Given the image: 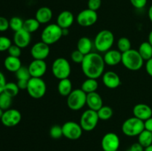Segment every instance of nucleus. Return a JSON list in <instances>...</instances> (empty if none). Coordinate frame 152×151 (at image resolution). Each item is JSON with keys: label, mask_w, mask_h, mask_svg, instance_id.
<instances>
[{"label": "nucleus", "mask_w": 152, "mask_h": 151, "mask_svg": "<svg viewBox=\"0 0 152 151\" xmlns=\"http://www.w3.org/2000/svg\"><path fill=\"white\" fill-rule=\"evenodd\" d=\"M120 146V139L115 133H105L101 141V147L103 151H116Z\"/></svg>", "instance_id": "13"}, {"label": "nucleus", "mask_w": 152, "mask_h": 151, "mask_svg": "<svg viewBox=\"0 0 152 151\" xmlns=\"http://www.w3.org/2000/svg\"><path fill=\"white\" fill-rule=\"evenodd\" d=\"M68 33H69V29L68 28L62 29V36H68Z\"/></svg>", "instance_id": "50"}, {"label": "nucleus", "mask_w": 152, "mask_h": 151, "mask_svg": "<svg viewBox=\"0 0 152 151\" xmlns=\"http://www.w3.org/2000/svg\"><path fill=\"white\" fill-rule=\"evenodd\" d=\"M74 22V16L69 10H63L60 12L56 17V23L62 29L71 28Z\"/></svg>", "instance_id": "19"}, {"label": "nucleus", "mask_w": 152, "mask_h": 151, "mask_svg": "<svg viewBox=\"0 0 152 151\" xmlns=\"http://www.w3.org/2000/svg\"><path fill=\"white\" fill-rule=\"evenodd\" d=\"M148 41L151 44L152 46V30L150 31L149 34H148Z\"/></svg>", "instance_id": "49"}, {"label": "nucleus", "mask_w": 152, "mask_h": 151, "mask_svg": "<svg viewBox=\"0 0 152 151\" xmlns=\"http://www.w3.org/2000/svg\"><path fill=\"white\" fill-rule=\"evenodd\" d=\"M27 92L31 98L39 99L45 95L47 91V84L42 78L31 77L28 80Z\"/></svg>", "instance_id": "8"}, {"label": "nucleus", "mask_w": 152, "mask_h": 151, "mask_svg": "<svg viewBox=\"0 0 152 151\" xmlns=\"http://www.w3.org/2000/svg\"><path fill=\"white\" fill-rule=\"evenodd\" d=\"M51 72L53 76L59 80L69 78L71 73L69 61L63 57L56 58L52 63Z\"/></svg>", "instance_id": "6"}, {"label": "nucleus", "mask_w": 152, "mask_h": 151, "mask_svg": "<svg viewBox=\"0 0 152 151\" xmlns=\"http://www.w3.org/2000/svg\"><path fill=\"white\" fill-rule=\"evenodd\" d=\"M148 0H130L131 4L136 9H142L146 6Z\"/></svg>", "instance_id": "42"}, {"label": "nucleus", "mask_w": 152, "mask_h": 151, "mask_svg": "<svg viewBox=\"0 0 152 151\" xmlns=\"http://www.w3.org/2000/svg\"><path fill=\"white\" fill-rule=\"evenodd\" d=\"M98 20L96 11L91 9H84L78 13L77 16V22L83 28H88L95 25Z\"/></svg>", "instance_id": "11"}, {"label": "nucleus", "mask_w": 152, "mask_h": 151, "mask_svg": "<svg viewBox=\"0 0 152 151\" xmlns=\"http://www.w3.org/2000/svg\"><path fill=\"white\" fill-rule=\"evenodd\" d=\"M13 44L17 45L20 48H26L29 46L31 41V33L22 29L19 31L14 32L13 37Z\"/></svg>", "instance_id": "17"}, {"label": "nucleus", "mask_w": 152, "mask_h": 151, "mask_svg": "<svg viewBox=\"0 0 152 151\" xmlns=\"http://www.w3.org/2000/svg\"><path fill=\"white\" fill-rule=\"evenodd\" d=\"M121 129L126 136L136 137L145 130L144 121L134 116L130 117L123 121Z\"/></svg>", "instance_id": "5"}, {"label": "nucleus", "mask_w": 152, "mask_h": 151, "mask_svg": "<svg viewBox=\"0 0 152 151\" xmlns=\"http://www.w3.org/2000/svg\"><path fill=\"white\" fill-rule=\"evenodd\" d=\"M28 80H17L16 84H17L19 90H27V87H28Z\"/></svg>", "instance_id": "46"}, {"label": "nucleus", "mask_w": 152, "mask_h": 151, "mask_svg": "<svg viewBox=\"0 0 152 151\" xmlns=\"http://www.w3.org/2000/svg\"><path fill=\"white\" fill-rule=\"evenodd\" d=\"M12 41L5 36H0V52L7 51L12 45Z\"/></svg>", "instance_id": "37"}, {"label": "nucleus", "mask_w": 152, "mask_h": 151, "mask_svg": "<svg viewBox=\"0 0 152 151\" xmlns=\"http://www.w3.org/2000/svg\"><path fill=\"white\" fill-rule=\"evenodd\" d=\"M12 99L13 98L4 92L0 93V108H1L3 110L10 109L12 105Z\"/></svg>", "instance_id": "34"}, {"label": "nucleus", "mask_w": 152, "mask_h": 151, "mask_svg": "<svg viewBox=\"0 0 152 151\" xmlns=\"http://www.w3.org/2000/svg\"><path fill=\"white\" fill-rule=\"evenodd\" d=\"M102 5V0H88V8L92 10H99Z\"/></svg>", "instance_id": "40"}, {"label": "nucleus", "mask_w": 152, "mask_h": 151, "mask_svg": "<svg viewBox=\"0 0 152 151\" xmlns=\"http://www.w3.org/2000/svg\"><path fill=\"white\" fill-rule=\"evenodd\" d=\"M145 148L142 146L140 143H134L133 144L131 145L130 147L126 151H144Z\"/></svg>", "instance_id": "44"}, {"label": "nucleus", "mask_w": 152, "mask_h": 151, "mask_svg": "<svg viewBox=\"0 0 152 151\" xmlns=\"http://www.w3.org/2000/svg\"><path fill=\"white\" fill-rule=\"evenodd\" d=\"M99 116V120L102 121H107L111 118L114 114L113 109L110 106L108 105H103L99 110L96 111Z\"/></svg>", "instance_id": "30"}, {"label": "nucleus", "mask_w": 152, "mask_h": 151, "mask_svg": "<svg viewBox=\"0 0 152 151\" xmlns=\"http://www.w3.org/2000/svg\"><path fill=\"white\" fill-rule=\"evenodd\" d=\"M148 19H149V20L151 21V22L152 23V4L150 6L149 8H148Z\"/></svg>", "instance_id": "48"}, {"label": "nucleus", "mask_w": 152, "mask_h": 151, "mask_svg": "<svg viewBox=\"0 0 152 151\" xmlns=\"http://www.w3.org/2000/svg\"><path fill=\"white\" fill-rule=\"evenodd\" d=\"M6 84H7V80H6L5 76L1 71H0V93L4 92Z\"/></svg>", "instance_id": "43"}, {"label": "nucleus", "mask_w": 152, "mask_h": 151, "mask_svg": "<svg viewBox=\"0 0 152 151\" xmlns=\"http://www.w3.org/2000/svg\"><path fill=\"white\" fill-rule=\"evenodd\" d=\"M105 63L103 56L98 52H91L86 55L81 63V68L86 78L97 79L105 73Z\"/></svg>", "instance_id": "1"}, {"label": "nucleus", "mask_w": 152, "mask_h": 151, "mask_svg": "<svg viewBox=\"0 0 152 151\" xmlns=\"http://www.w3.org/2000/svg\"><path fill=\"white\" fill-rule=\"evenodd\" d=\"M4 110H3L1 108H0V119H1V116H2V115H3V113H4Z\"/></svg>", "instance_id": "52"}, {"label": "nucleus", "mask_w": 152, "mask_h": 151, "mask_svg": "<svg viewBox=\"0 0 152 151\" xmlns=\"http://www.w3.org/2000/svg\"><path fill=\"white\" fill-rule=\"evenodd\" d=\"M98 84L97 79L91 78H87L81 84V87L80 88L83 90L86 93H93V92H96L98 88Z\"/></svg>", "instance_id": "26"}, {"label": "nucleus", "mask_w": 152, "mask_h": 151, "mask_svg": "<svg viewBox=\"0 0 152 151\" xmlns=\"http://www.w3.org/2000/svg\"><path fill=\"white\" fill-rule=\"evenodd\" d=\"M49 135L50 137L53 139H59L62 136H63V132H62V126L60 125H53L50 129Z\"/></svg>", "instance_id": "36"}, {"label": "nucleus", "mask_w": 152, "mask_h": 151, "mask_svg": "<svg viewBox=\"0 0 152 151\" xmlns=\"http://www.w3.org/2000/svg\"><path fill=\"white\" fill-rule=\"evenodd\" d=\"M57 90L61 96L67 97L73 90V84L69 78L59 80Z\"/></svg>", "instance_id": "25"}, {"label": "nucleus", "mask_w": 152, "mask_h": 151, "mask_svg": "<svg viewBox=\"0 0 152 151\" xmlns=\"http://www.w3.org/2000/svg\"><path fill=\"white\" fill-rule=\"evenodd\" d=\"M94 42L90 38L87 36L81 37L77 41V49L85 56L92 52Z\"/></svg>", "instance_id": "24"}, {"label": "nucleus", "mask_w": 152, "mask_h": 151, "mask_svg": "<svg viewBox=\"0 0 152 151\" xmlns=\"http://www.w3.org/2000/svg\"><path fill=\"white\" fill-rule=\"evenodd\" d=\"M145 68L147 73H148L150 76L152 77V58L148 59V60L145 61Z\"/></svg>", "instance_id": "45"}, {"label": "nucleus", "mask_w": 152, "mask_h": 151, "mask_svg": "<svg viewBox=\"0 0 152 151\" xmlns=\"http://www.w3.org/2000/svg\"><path fill=\"white\" fill-rule=\"evenodd\" d=\"M144 126H145V130L152 133V117L144 121Z\"/></svg>", "instance_id": "47"}, {"label": "nucleus", "mask_w": 152, "mask_h": 151, "mask_svg": "<svg viewBox=\"0 0 152 151\" xmlns=\"http://www.w3.org/2000/svg\"><path fill=\"white\" fill-rule=\"evenodd\" d=\"M63 136L70 140H77L83 135V130L80 123L68 121L62 125Z\"/></svg>", "instance_id": "10"}, {"label": "nucleus", "mask_w": 152, "mask_h": 151, "mask_svg": "<svg viewBox=\"0 0 152 151\" xmlns=\"http://www.w3.org/2000/svg\"><path fill=\"white\" fill-rule=\"evenodd\" d=\"M115 41L114 33L109 30L99 31L94 40V47L99 53H105L111 50Z\"/></svg>", "instance_id": "2"}, {"label": "nucleus", "mask_w": 152, "mask_h": 151, "mask_svg": "<svg viewBox=\"0 0 152 151\" xmlns=\"http://www.w3.org/2000/svg\"><path fill=\"white\" fill-rule=\"evenodd\" d=\"M117 50L123 53L132 49V42L127 37H121L117 41Z\"/></svg>", "instance_id": "31"}, {"label": "nucleus", "mask_w": 152, "mask_h": 151, "mask_svg": "<svg viewBox=\"0 0 152 151\" xmlns=\"http://www.w3.org/2000/svg\"><path fill=\"white\" fill-rule=\"evenodd\" d=\"M9 25H10V29L14 32H16V31L23 29L24 20L19 16H13L9 20Z\"/></svg>", "instance_id": "32"}, {"label": "nucleus", "mask_w": 152, "mask_h": 151, "mask_svg": "<svg viewBox=\"0 0 152 151\" xmlns=\"http://www.w3.org/2000/svg\"><path fill=\"white\" fill-rule=\"evenodd\" d=\"M50 45L42 41L35 43L31 48V55L34 59L45 60L50 54Z\"/></svg>", "instance_id": "14"}, {"label": "nucleus", "mask_w": 152, "mask_h": 151, "mask_svg": "<svg viewBox=\"0 0 152 151\" xmlns=\"http://www.w3.org/2000/svg\"><path fill=\"white\" fill-rule=\"evenodd\" d=\"M22 66V62L19 57L8 55L4 60V67L8 72L15 73Z\"/></svg>", "instance_id": "23"}, {"label": "nucleus", "mask_w": 152, "mask_h": 151, "mask_svg": "<svg viewBox=\"0 0 152 151\" xmlns=\"http://www.w3.org/2000/svg\"><path fill=\"white\" fill-rule=\"evenodd\" d=\"M40 25L41 24L36 19V18H29L24 21L23 29L30 33H33L39 29Z\"/></svg>", "instance_id": "28"}, {"label": "nucleus", "mask_w": 152, "mask_h": 151, "mask_svg": "<svg viewBox=\"0 0 152 151\" xmlns=\"http://www.w3.org/2000/svg\"><path fill=\"white\" fill-rule=\"evenodd\" d=\"M86 99L87 93L81 88L75 89L67 96V105L71 110H80L86 105Z\"/></svg>", "instance_id": "7"}, {"label": "nucleus", "mask_w": 152, "mask_h": 151, "mask_svg": "<svg viewBox=\"0 0 152 151\" xmlns=\"http://www.w3.org/2000/svg\"><path fill=\"white\" fill-rule=\"evenodd\" d=\"M10 28L9 20L4 16H0V32H5Z\"/></svg>", "instance_id": "41"}, {"label": "nucleus", "mask_w": 152, "mask_h": 151, "mask_svg": "<svg viewBox=\"0 0 152 151\" xmlns=\"http://www.w3.org/2000/svg\"><path fill=\"white\" fill-rule=\"evenodd\" d=\"M62 36V29L57 24H48L41 33V41L51 45L59 41Z\"/></svg>", "instance_id": "4"}, {"label": "nucleus", "mask_w": 152, "mask_h": 151, "mask_svg": "<svg viewBox=\"0 0 152 151\" xmlns=\"http://www.w3.org/2000/svg\"><path fill=\"white\" fill-rule=\"evenodd\" d=\"M102 81L104 85L108 89H116L121 84L120 76L117 73L111 70L106 71L102 74Z\"/></svg>", "instance_id": "16"}, {"label": "nucleus", "mask_w": 152, "mask_h": 151, "mask_svg": "<svg viewBox=\"0 0 152 151\" xmlns=\"http://www.w3.org/2000/svg\"><path fill=\"white\" fill-rule=\"evenodd\" d=\"M122 54L123 53L116 49H111L104 53L103 59L105 65L114 67L119 65L122 62Z\"/></svg>", "instance_id": "20"}, {"label": "nucleus", "mask_w": 152, "mask_h": 151, "mask_svg": "<svg viewBox=\"0 0 152 151\" xmlns=\"http://www.w3.org/2000/svg\"><path fill=\"white\" fill-rule=\"evenodd\" d=\"M15 75H16V78H17V80H29L31 78L28 68L25 66L21 67L15 73Z\"/></svg>", "instance_id": "35"}, {"label": "nucleus", "mask_w": 152, "mask_h": 151, "mask_svg": "<svg viewBox=\"0 0 152 151\" xmlns=\"http://www.w3.org/2000/svg\"><path fill=\"white\" fill-rule=\"evenodd\" d=\"M85 55H83L81 52L79 51L78 50H75L71 53V59L73 62L76 64H80L83 62V59H84Z\"/></svg>", "instance_id": "38"}, {"label": "nucleus", "mask_w": 152, "mask_h": 151, "mask_svg": "<svg viewBox=\"0 0 152 151\" xmlns=\"http://www.w3.org/2000/svg\"><path fill=\"white\" fill-rule=\"evenodd\" d=\"M116 151H120V150H116Z\"/></svg>", "instance_id": "53"}, {"label": "nucleus", "mask_w": 152, "mask_h": 151, "mask_svg": "<svg viewBox=\"0 0 152 151\" xmlns=\"http://www.w3.org/2000/svg\"><path fill=\"white\" fill-rule=\"evenodd\" d=\"M19 90H19L17 84L10 81V82H7V84H6L4 89V93L10 96V97L13 98L19 94Z\"/></svg>", "instance_id": "33"}, {"label": "nucleus", "mask_w": 152, "mask_h": 151, "mask_svg": "<svg viewBox=\"0 0 152 151\" xmlns=\"http://www.w3.org/2000/svg\"><path fill=\"white\" fill-rule=\"evenodd\" d=\"M138 137V143L140 144L144 148L152 144V133L148 130H144Z\"/></svg>", "instance_id": "29"}, {"label": "nucleus", "mask_w": 152, "mask_h": 151, "mask_svg": "<svg viewBox=\"0 0 152 151\" xmlns=\"http://www.w3.org/2000/svg\"><path fill=\"white\" fill-rule=\"evenodd\" d=\"M35 18L41 25L48 24L53 18V11L48 7H41L36 12Z\"/></svg>", "instance_id": "22"}, {"label": "nucleus", "mask_w": 152, "mask_h": 151, "mask_svg": "<svg viewBox=\"0 0 152 151\" xmlns=\"http://www.w3.org/2000/svg\"><path fill=\"white\" fill-rule=\"evenodd\" d=\"M99 121L97 112L88 109L82 113L80 118V124L83 131L90 132L94 130Z\"/></svg>", "instance_id": "9"}, {"label": "nucleus", "mask_w": 152, "mask_h": 151, "mask_svg": "<svg viewBox=\"0 0 152 151\" xmlns=\"http://www.w3.org/2000/svg\"><path fill=\"white\" fill-rule=\"evenodd\" d=\"M28 70L31 77L34 78H42L47 72V64L45 60L34 59L28 65Z\"/></svg>", "instance_id": "15"}, {"label": "nucleus", "mask_w": 152, "mask_h": 151, "mask_svg": "<svg viewBox=\"0 0 152 151\" xmlns=\"http://www.w3.org/2000/svg\"><path fill=\"white\" fill-rule=\"evenodd\" d=\"M1 122L5 127H13L18 125L22 120L20 111L14 108H10L4 111L1 118Z\"/></svg>", "instance_id": "12"}, {"label": "nucleus", "mask_w": 152, "mask_h": 151, "mask_svg": "<svg viewBox=\"0 0 152 151\" xmlns=\"http://www.w3.org/2000/svg\"><path fill=\"white\" fill-rule=\"evenodd\" d=\"M132 111L134 116L143 121L152 117V108L146 104H137L134 106Z\"/></svg>", "instance_id": "18"}, {"label": "nucleus", "mask_w": 152, "mask_h": 151, "mask_svg": "<svg viewBox=\"0 0 152 151\" xmlns=\"http://www.w3.org/2000/svg\"><path fill=\"white\" fill-rule=\"evenodd\" d=\"M86 105L88 107V109L97 111L103 106V101L102 96L97 92L88 93L86 99Z\"/></svg>", "instance_id": "21"}, {"label": "nucleus", "mask_w": 152, "mask_h": 151, "mask_svg": "<svg viewBox=\"0 0 152 151\" xmlns=\"http://www.w3.org/2000/svg\"><path fill=\"white\" fill-rule=\"evenodd\" d=\"M144 59L137 50L130 49L122 54V62L123 66L131 71L140 70L144 65Z\"/></svg>", "instance_id": "3"}, {"label": "nucleus", "mask_w": 152, "mask_h": 151, "mask_svg": "<svg viewBox=\"0 0 152 151\" xmlns=\"http://www.w3.org/2000/svg\"><path fill=\"white\" fill-rule=\"evenodd\" d=\"M144 151H152V144L150 145V146L147 147L145 148Z\"/></svg>", "instance_id": "51"}, {"label": "nucleus", "mask_w": 152, "mask_h": 151, "mask_svg": "<svg viewBox=\"0 0 152 151\" xmlns=\"http://www.w3.org/2000/svg\"><path fill=\"white\" fill-rule=\"evenodd\" d=\"M7 53H8L9 56H14V57H19L22 54V48H20L19 47H18L16 44H13L10 47V48L7 50Z\"/></svg>", "instance_id": "39"}, {"label": "nucleus", "mask_w": 152, "mask_h": 151, "mask_svg": "<svg viewBox=\"0 0 152 151\" xmlns=\"http://www.w3.org/2000/svg\"><path fill=\"white\" fill-rule=\"evenodd\" d=\"M137 50L144 61H147L152 58V46L148 41L141 43Z\"/></svg>", "instance_id": "27"}]
</instances>
